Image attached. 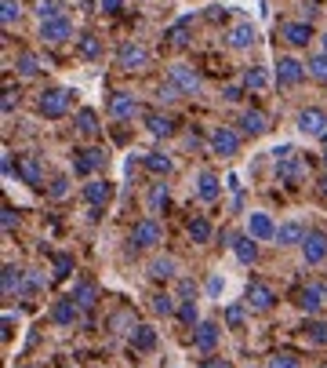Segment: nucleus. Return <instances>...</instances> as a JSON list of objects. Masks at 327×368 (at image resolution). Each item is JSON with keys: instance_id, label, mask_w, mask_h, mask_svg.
<instances>
[{"instance_id": "f257e3e1", "label": "nucleus", "mask_w": 327, "mask_h": 368, "mask_svg": "<svg viewBox=\"0 0 327 368\" xmlns=\"http://www.w3.org/2000/svg\"><path fill=\"white\" fill-rule=\"evenodd\" d=\"M73 99H77V95H73L70 88H51V91H44V95H40L37 114H40V117H47V121H58V117L70 114Z\"/></svg>"}, {"instance_id": "f03ea898", "label": "nucleus", "mask_w": 327, "mask_h": 368, "mask_svg": "<svg viewBox=\"0 0 327 368\" xmlns=\"http://www.w3.org/2000/svg\"><path fill=\"white\" fill-rule=\"evenodd\" d=\"M160 237H164V230H160V222L157 219H138L135 227H131V248H153V245H160Z\"/></svg>"}, {"instance_id": "7ed1b4c3", "label": "nucleus", "mask_w": 327, "mask_h": 368, "mask_svg": "<svg viewBox=\"0 0 327 368\" xmlns=\"http://www.w3.org/2000/svg\"><path fill=\"white\" fill-rule=\"evenodd\" d=\"M276 179H280L287 190H294V186H302L305 183V157H280L276 161Z\"/></svg>"}, {"instance_id": "20e7f679", "label": "nucleus", "mask_w": 327, "mask_h": 368, "mask_svg": "<svg viewBox=\"0 0 327 368\" xmlns=\"http://www.w3.org/2000/svg\"><path fill=\"white\" fill-rule=\"evenodd\" d=\"M305 62H298L294 55H280L276 59V84L280 88H294V84H302V77H305Z\"/></svg>"}, {"instance_id": "39448f33", "label": "nucleus", "mask_w": 327, "mask_h": 368, "mask_svg": "<svg viewBox=\"0 0 327 368\" xmlns=\"http://www.w3.org/2000/svg\"><path fill=\"white\" fill-rule=\"evenodd\" d=\"M40 40H44V44H51V47H58V44H65V40H73V22L65 19V15L40 22Z\"/></svg>"}, {"instance_id": "423d86ee", "label": "nucleus", "mask_w": 327, "mask_h": 368, "mask_svg": "<svg viewBox=\"0 0 327 368\" xmlns=\"http://www.w3.org/2000/svg\"><path fill=\"white\" fill-rule=\"evenodd\" d=\"M168 77H171V84L182 91V95H196L200 91V73H196L193 66H186V62H178V66H171L168 70Z\"/></svg>"}, {"instance_id": "0eeeda50", "label": "nucleus", "mask_w": 327, "mask_h": 368, "mask_svg": "<svg viewBox=\"0 0 327 368\" xmlns=\"http://www.w3.org/2000/svg\"><path fill=\"white\" fill-rule=\"evenodd\" d=\"M302 255H305L309 266L324 263V259H327V233H324V230H309L305 241H302Z\"/></svg>"}, {"instance_id": "6e6552de", "label": "nucleus", "mask_w": 327, "mask_h": 368, "mask_svg": "<svg viewBox=\"0 0 327 368\" xmlns=\"http://www.w3.org/2000/svg\"><path fill=\"white\" fill-rule=\"evenodd\" d=\"M145 62H150V52H145L142 44H135V40L120 44V52H117V66L120 70H142Z\"/></svg>"}, {"instance_id": "1a4fd4ad", "label": "nucleus", "mask_w": 327, "mask_h": 368, "mask_svg": "<svg viewBox=\"0 0 327 368\" xmlns=\"http://www.w3.org/2000/svg\"><path fill=\"white\" fill-rule=\"evenodd\" d=\"M77 317H80V307H77L73 296H65V299H55V302H51V321H55V325L70 328V325H77Z\"/></svg>"}, {"instance_id": "9d476101", "label": "nucleus", "mask_w": 327, "mask_h": 368, "mask_svg": "<svg viewBox=\"0 0 327 368\" xmlns=\"http://www.w3.org/2000/svg\"><path fill=\"white\" fill-rule=\"evenodd\" d=\"M211 150L218 157H233L240 150V135L229 132V128H215V132H211Z\"/></svg>"}, {"instance_id": "9b49d317", "label": "nucleus", "mask_w": 327, "mask_h": 368, "mask_svg": "<svg viewBox=\"0 0 327 368\" xmlns=\"http://www.w3.org/2000/svg\"><path fill=\"white\" fill-rule=\"evenodd\" d=\"M244 302H248L251 310H269L276 299H273V288H269V284L251 281V284H248V292H244Z\"/></svg>"}, {"instance_id": "f8f14e48", "label": "nucleus", "mask_w": 327, "mask_h": 368, "mask_svg": "<svg viewBox=\"0 0 327 368\" xmlns=\"http://www.w3.org/2000/svg\"><path fill=\"white\" fill-rule=\"evenodd\" d=\"M305 222L302 219H291V222H284V227L280 230H276V245H280V248H294V245H302L305 241Z\"/></svg>"}, {"instance_id": "ddd939ff", "label": "nucleus", "mask_w": 327, "mask_h": 368, "mask_svg": "<svg viewBox=\"0 0 327 368\" xmlns=\"http://www.w3.org/2000/svg\"><path fill=\"white\" fill-rule=\"evenodd\" d=\"M131 350H138V354H150V350H157V328L153 325H135L127 335Z\"/></svg>"}, {"instance_id": "4468645a", "label": "nucleus", "mask_w": 327, "mask_h": 368, "mask_svg": "<svg viewBox=\"0 0 327 368\" xmlns=\"http://www.w3.org/2000/svg\"><path fill=\"white\" fill-rule=\"evenodd\" d=\"M248 233L255 237V241H276V222L266 212H255L248 219Z\"/></svg>"}, {"instance_id": "2eb2a0df", "label": "nucleus", "mask_w": 327, "mask_h": 368, "mask_svg": "<svg viewBox=\"0 0 327 368\" xmlns=\"http://www.w3.org/2000/svg\"><path fill=\"white\" fill-rule=\"evenodd\" d=\"M240 132L244 135H266L269 132V117L266 114H262V109H244V114H240Z\"/></svg>"}, {"instance_id": "dca6fc26", "label": "nucleus", "mask_w": 327, "mask_h": 368, "mask_svg": "<svg viewBox=\"0 0 327 368\" xmlns=\"http://www.w3.org/2000/svg\"><path fill=\"white\" fill-rule=\"evenodd\" d=\"M298 128H302L305 135H317L320 139L327 132V114H324V109H317V106L313 109H302V114H298Z\"/></svg>"}, {"instance_id": "f3484780", "label": "nucleus", "mask_w": 327, "mask_h": 368, "mask_svg": "<svg viewBox=\"0 0 327 368\" xmlns=\"http://www.w3.org/2000/svg\"><path fill=\"white\" fill-rule=\"evenodd\" d=\"M109 114L117 117V121H131L138 114V102H135V95H127V91H117L109 99Z\"/></svg>"}, {"instance_id": "a211bd4d", "label": "nucleus", "mask_w": 327, "mask_h": 368, "mask_svg": "<svg viewBox=\"0 0 327 368\" xmlns=\"http://www.w3.org/2000/svg\"><path fill=\"white\" fill-rule=\"evenodd\" d=\"M218 325L215 321H200L196 325V335H193V343H196V350H204V354H211V350L218 346Z\"/></svg>"}, {"instance_id": "6ab92c4d", "label": "nucleus", "mask_w": 327, "mask_h": 368, "mask_svg": "<svg viewBox=\"0 0 327 368\" xmlns=\"http://www.w3.org/2000/svg\"><path fill=\"white\" fill-rule=\"evenodd\" d=\"M109 197H113V186H109L106 179H91V183L84 186V201H88L91 208H106Z\"/></svg>"}, {"instance_id": "aec40b11", "label": "nucleus", "mask_w": 327, "mask_h": 368, "mask_svg": "<svg viewBox=\"0 0 327 368\" xmlns=\"http://www.w3.org/2000/svg\"><path fill=\"white\" fill-rule=\"evenodd\" d=\"M233 255L240 263H258V241L248 237V233H237L233 237Z\"/></svg>"}, {"instance_id": "412c9836", "label": "nucleus", "mask_w": 327, "mask_h": 368, "mask_svg": "<svg viewBox=\"0 0 327 368\" xmlns=\"http://www.w3.org/2000/svg\"><path fill=\"white\" fill-rule=\"evenodd\" d=\"M284 40L291 47H305L309 40H313V26H309V22H287L284 26Z\"/></svg>"}, {"instance_id": "4be33fe9", "label": "nucleus", "mask_w": 327, "mask_h": 368, "mask_svg": "<svg viewBox=\"0 0 327 368\" xmlns=\"http://www.w3.org/2000/svg\"><path fill=\"white\" fill-rule=\"evenodd\" d=\"M229 47H237V52H244V47H251L255 44V26L251 22H237L233 29H229Z\"/></svg>"}, {"instance_id": "5701e85b", "label": "nucleus", "mask_w": 327, "mask_h": 368, "mask_svg": "<svg viewBox=\"0 0 327 368\" xmlns=\"http://www.w3.org/2000/svg\"><path fill=\"white\" fill-rule=\"evenodd\" d=\"M320 307H324V292H320V288H313V284L302 288V292H298V310L309 314V317H317Z\"/></svg>"}, {"instance_id": "b1692460", "label": "nucleus", "mask_w": 327, "mask_h": 368, "mask_svg": "<svg viewBox=\"0 0 327 368\" xmlns=\"http://www.w3.org/2000/svg\"><path fill=\"white\" fill-rule=\"evenodd\" d=\"M19 175L26 186H40L44 183V171H40V157H22L19 161Z\"/></svg>"}, {"instance_id": "393cba45", "label": "nucleus", "mask_w": 327, "mask_h": 368, "mask_svg": "<svg viewBox=\"0 0 327 368\" xmlns=\"http://www.w3.org/2000/svg\"><path fill=\"white\" fill-rule=\"evenodd\" d=\"M0 292H4V299H11V296H19L22 292V270L19 266H4V277H0Z\"/></svg>"}, {"instance_id": "a878e982", "label": "nucleus", "mask_w": 327, "mask_h": 368, "mask_svg": "<svg viewBox=\"0 0 327 368\" xmlns=\"http://www.w3.org/2000/svg\"><path fill=\"white\" fill-rule=\"evenodd\" d=\"M196 194H200V201H218V194H222L218 175L215 171H200V186H196Z\"/></svg>"}, {"instance_id": "bb28decb", "label": "nucleus", "mask_w": 327, "mask_h": 368, "mask_svg": "<svg viewBox=\"0 0 327 368\" xmlns=\"http://www.w3.org/2000/svg\"><path fill=\"white\" fill-rule=\"evenodd\" d=\"M102 164H106V153L95 146V150H84V153H80V161H77V171H80V175H91L95 168H102Z\"/></svg>"}, {"instance_id": "cd10ccee", "label": "nucleus", "mask_w": 327, "mask_h": 368, "mask_svg": "<svg viewBox=\"0 0 327 368\" xmlns=\"http://www.w3.org/2000/svg\"><path fill=\"white\" fill-rule=\"evenodd\" d=\"M77 132L80 135H84V139H91V135H98V114H95V109H80V114H77Z\"/></svg>"}, {"instance_id": "c85d7f7f", "label": "nucleus", "mask_w": 327, "mask_h": 368, "mask_svg": "<svg viewBox=\"0 0 327 368\" xmlns=\"http://www.w3.org/2000/svg\"><path fill=\"white\" fill-rule=\"evenodd\" d=\"M73 299H77V307H80V310H91V307H95V299H98L95 284H88V281L73 284Z\"/></svg>"}, {"instance_id": "c756f323", "label": "nucleus", "mask_w": 327, "mask_h": 368, "mask_svg": "<svg viewBox=\"0 0 327 368\" xmlns=\"http://www.w3.org/2000/svg\"><path fill=\"white\" fill-rule=\"evenodd\" d=\"M15 70H19L22 77H37V73L44 70V62H40L37 55H33V52H22L19 59H15Z\"/></svg>"}, {"instance_id": "7c9ffc66", "label": "nucleus", "mask_w": 327, "mask_h": 368, "mask_svg": "<svg viewBox=\"0 0 327 368\" xmlns=\"http://www.w3.org/2000/svg\"><path fill=\"white\" fill-rule=\"evenodd\" d=\"M262 88H269V73L262 66H251L244 73V91H262Z\"/></svg>"}, {"instance_id": "2f4dec72", "label": "nucleus", "mask_w": 327, "mask_h": 368, "mask_svg": "<svg viewBox=\"0 0 327 368\" xmlns=\"http://www.w3.org/2000/svg\"><path fill=\"white\" fill-rule=\"evenodd\" d=\"M186 230H189V241H193V245H207V241H211V222H207V219H193Z\"/></svg>"}, {"instance_id": "473e14b6", "label": "nucleus", "mask_w": 327, "mask_h": 368, "mask_svg": "<svg viewBox=\"0 0 327 368\" xmlns=\"http://www.w3.org/2000/svg\"><path fill=\"white\" fill-rule=\"evenodd\" d=\"M244 321H248V302H229L225 307V325L229 328H244Z\"/></svg>"}, {"instance_id": "72a5a7b5", "label": "nucleus", "mask_w": 327, "mask_h": 368, "mask_svg": "<svg viewBox=\"0 0 327 368\" xmlns=\"http://www.w3.org/2000/svg\"><path fill=\"white\" fill-rule=\"evenodd\" d=\"M145 168H150L153 175H171V157L168 153H145Z\"/></svg>"}, {"instance_id": "f704fd0d", "label": "nucleus", "mask_w": 327, "mask_h": 368, "mask_svg": "<svg viewBox=\"0 0 327 368\" xmlns=\"http://www.w3.org/2000/svg\"><path fill=\"white\" fill-rule=\"evenodd\" d=\"M145 128H150L153 135H160V139H168V135L175 132L171 117H160V114H150V117H145Z\"/></svg>"}, {"instance_id": "c9c22d12", "label": "nucleus", "mask_w": 327, "mask_h": 368, "mask_svg": "<svg viewBox=\"0 0 327 368\" xmlns=\"http://www.w3.org/2000/svg\"><path fill=\"white\" fill-rule=\"evenodd\" d=\"M145 208H150V212H164V208H168V186L157 183L150 190V197H145Z\"/></svg>"}, {"instance_id": "e433bc0d", "label": "nucleus", "mask_w": 327, "mask_h": 368, "mask_svg": "<svg viewBox=\"0 0 327 368\" xmlns=\"http://www.w3.org/2000/svg\"><path fill=\"white\" fill-rule=\"evenodd\" d=\"M305 70H309V77H313V81H324V84H327V55H324V52L309 59Z\"/></svg>"}, {"instance_id": "4c0bfd02", "label": "nucleus", "mask_w": 327, "mask_h": 368, "mask_svg": "<svg viewBox=\"0 0 327 368\" xmlns=\"http://www.w3.org/2000/svg\"><path fill=\"white\" fill-rule=\"evenodd\" d=\"M178 321H182L186 328H196V325H200V314H196V302H193V299H186L182 307H178Z\"/></svg>"}, {"instance_id": "58836bf2", "label": "nucleus", "mask_w": 327, "mask_h": 368, "mask_svg": "<svg viewBox=\"0 0 327 368\" xmlns=\"http://www.w3.org/2000/svg\"><path fill=\"white\" fill-rule=\"evenodd\" d=\"M150 277H153V281L175 277V259H153V263H150Z\"/></svg>"}, {"instance_id": "ea45409f", "label": "nucleus", "mask_w": 327, "mask_h": 368, "mask_svg": "<svg viewBox=\"0 0 327 368\" xmlns=\"http://www.w3.org/2000/svg\"><path fill=\"white\" fill-rule=\"evenodd\" d=\"M98 52H102V44H98L95 33H84V37H80V55H84V59H98Z\"/></svg>"}, {"instance_id": "a19ab883", "label": "nucleus", "mask_w": 327, "mask_h": 368, "mask_svg": "<svg viewBox=\"0 0 327 368\" xmlns=\"http://www.w3.org/2000/svg\"><path fill=\"white\" fill-rule=\"evenodd\" d=\"M153 314H160V317L178 314V310H175V299H171V296H164V292H160V296H153Z\"/></svg>"}, {"instance_id": "79ce46f5", "label": "nucleus", "mask_w": 327, "mask_h": 368, "mask_svg": "<svg viewBox=\"0 0 327 368\" xmlns=\"http://www.w3.org/2000/svg\"><path fill=\"white\" fill-rule=\"evenodd\" d=\"M305 335H309L317 346H327V325H324V321H309V325H305Z\"/></svg>"}, {"instance_id": "37998d69", "label": "nucleus", "mask_w": 327, "mask_h": 368, "mask_svg": "<svg viewBox=\"0 0 327 368\" xmlns=\"http://www.w3.org/2000/svg\"><path fill=\"white\" fill-rule=\"evenodd\" d=\"M4 11H0V22L4 26H11V22H19V15H22V8H19V0H4V4H0Z\"/></svg>"}, {"instance_id": "c03bdc74", "label": "nucleus", "mask_w": 327, "mask_h": 368, "mask_svg": "<svg viewBox=\"0 0 327 368\" xmlns=\"http://www.w3.org/2000/svg\"><path fill=\"white\" fill-rule=\"evenodd\" d=\"M186 29H189V15H186V19H178L171 29H168V37H171V44H178V47H182L186 44Z\"/></svg>"}, {"instance_id": "a18cd8bd", "label": "nucleus", "mask_w": 327, "mask_h": 368, "mask_svg": "<svg viewBox=\"0 0 327 368\" xmlns=\"http://www.w3.org/2000/svg\"><path fill=\"white\" fill-rule=\"evenodd\" d=\"M65 194H70V179H65V175H58V179L51 183V190H47V197H51V201H62Z\"/></svg>"}, {"instance_id": "49530a36", "label": "nucleus", "mask_w": 327, "mask_h": 368, "mask_svg": "<svg viewBox=\"0 0 327 368\" xmlns=\"http://www.w3.org/2000/svg\"><path fill=\"white\" fill-rule=\"evenodd\" d=\"M37 15H40V22H47V19H58V4L55 0H40V8H37Z\"/></svg>"}, {"instance_id": "de8ad7c7", "label": "nucleus", "mask_w": 327, "mask_h": 368, "mask_svg": "<svg viewBox=\"0 0 327 368\" xmlns=\"http://www.w3.org/2000/svg\"><path fill=\"white\" fill-rule=\"evenodd\" d=\"M269 368H298V358H294V354H273Z\"/></svg>"}, {"instance_id": "09e8293b", "label": "nucleus", "mask_w": 327, "mask_h": 368, "mask_svg": "<svg viewBox=\"0 0 327 368\" xmlns=\"http://www.w3.org/2000/svg\"><path fill=\"white\" fill-rule=\"evenodd\" d=\"M70 270H73V259H70V255H55V274L65 277Z\"/></svg>"}, {"instance_id": "8fccbe9b", "label": "nucleus", "mask_w": 327, "mask_h": 368, "mask_svg": "<svg viewBox=\"0 0 327 368\" xmlns=\"http://www.w3.org/2000/svg\"><path fill=\"white\" fill-rule=\"evenodd\" d=\"M222 292H225V281H222L218 274H215V277H207V296H215V299H218Z\"/></svg>"}, {"instance_id": "3c124183", "label": "nucleus", "mask_w": 327, "mask_h": 368, "mask_svg": "<svg viewBox=\"0 0 327 368\" xmlns=\"http://www.w3.org/2000/svg\"><path fill=\"white\" fill-rule=\"evenodd\" d=\"M0 227H4V233H11V227H19V215H15V208H4V219H0Z\"/></svg>"}, {"instance_id": "603ef678", "label": "nucleus", "mask_w": 327, "mask_h": 368, "mask_svg": "<svg viewBox=\"0 0 327 368\" xmlns=\"http://www.w3.org/2000/svg\"><path fill=\"white\" fill-rule=\"evenodd\" d=\"M98 8H102L106 15H117V11L124 8V0H102V4H98Z\"/></svg>"}, {"instance_id": "864d4df0", "label": "nucleus", "mask_w": 327, "mask_h": 368, "mask_svg": "<svg viewBox=\"0 0 327 368\" xmlns=\"http://www.w3.org/2000/svg\"><path fill=\"white\" fill-rule=\"evenodd\" d=\"M15 102H19V95H15L11 88L4 91V106H0V109H4V114H11V109H15Z\"/></svg>"}, {"instance_id": "5fc2aeb1", "label": "nucleus", "mask_w": 327, "mask_h": 368, "mask_svg": "<svg viewBox=\"0 0 327 368\" xmlns=\"http://www.w3.org/2000/svg\"><path fill=\"white\" fill-rule=\"evenodd\" d=\"M11 328H15L11 314H4V332H0V339H4V343H11Z\"/></svg>"}, {"instance_id": "6e6d98bb", "label": "nucleus", "mask_w": 327, "mask_h": 368, "mask_svg": "<svg viewBox=\"0 0 327 368\" xmlns=\"http://www.w3.org/2000/svg\"><path fill=\"white\" fill-rule=\"evenodd\" d=\"M240 95H244L240 88H225V91H222V99H225V102H240Z\"/></svg>"}, {"instance_id": "4d7b16f0", "label": "nucleus", "mask_w": 327, "mask_h": 368, "mask_svg": "<svg viewBox=\"0 0 327 368\" xmlns=\"http://www.w3.org/2000/svg\"><path fill=\"white\" fill-rule=\"evenodd\" d=\"M204 368H233V365L222 361V358H211V361H204Z\"/></svg>"}, {"instance_id": "13d9d810", "label": "nucleus", "mask_w": 327, "mask_h": 368, "mask_svg": "<svg viewBox=\"0 0 327 368\" xmlns=\"http://www.w3.org/2000/svg\"><path fill=\"white\" fill-rule=\"evenodd\" d=\"M178 292H182L186 299H193V281H182V284H178Z\"/></svg>"}, {"instance_id": "bf43d9fd", "label": "nucleus", "mask_w": 327, "mask_h": 368, "mask_svg": "<svg viewBox=\"0 0 327 368\" xmlns=\"http://www.w3.org/2000/svg\"><path fill=\"white\" fill-rule=\"evenodd\" d=\"M320 197L327 201V175H324V179H320Z\"/></svg>"}, {"instance_id": "052dcab7", "label": "nucleus", "mask_w": 327, "mask_h": 368, "mask_svg": "<svg viewBox=\"0 0 327 368\" xmlns=\"http://www.w3.org/2000/svg\"><path fill=\"white\" fill-rule=\"evenodd\" d=\"M320 52L327 55V33H320Z\"/></svg>"}, {"instance_id": "680f3d73", "label": "nucleus", "mask_w": 327, "mask_h": 368, "mask_svg": "<svg viewBox=\"0 0 327 368\" xmlns=\"http://www.w3.org/2000/svg\"><path fill=\"white\" fill-rule=\"evenodd\" d=\"M320 142H324V150H327V132H324V135H320Z\"/></svg>"}, {"instance_id": "e2e57ef3", "label": "nucleus", "mask_w": 327, "mask_h": 368, "mask_svg": "<svg viewBox=\"0 0 327 368\" xmlns=\"http://www.w3.org/2000/svg\"><path fill=\"white\" fill-rule=\"evenodd\" d=\"M324 164H327V157H324Z\"/></svg>"}]
</instances>
